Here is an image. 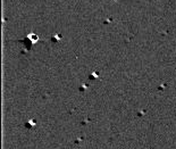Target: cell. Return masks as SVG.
I'll return each instance as SVG.
<instances>
[{
  "mask_svg": "<svg viewBox=\"0 0 176 149\" xmlns=\"http://www.w3.org/2000/svg\"><path fill=\"white\" fill-rule=\"evenodd\" d=\"M36 41H38V36H36V34H29V36L25 38L24 43H26V48H27V49H31V47H32Z\"/></svg>",
  "mask_w": 176,
  "mask_h": 149,
  "instance_id": "cell-1",
  "label": "cell"
}]
</instances>
